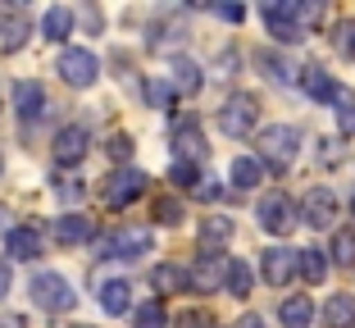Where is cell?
Here are the masks:
<instances>
[{
  "label": "cell",
  "mask_w": 355,
  "mask_h": 328,
  "mask_svg": "<svg viewBox=\"0 0 355 328\" xmlns=\"http://www.w3.org/2000/svg\"><path fill=\"white\" fill-rule=\"evenodd\" d=\"M173 146H178V155H182V164H191V159H205V132H200V123H178V132H173Z\"/></svg>",
  "instance_id": "15"
},
{
  "label": "cell",
  "mask_w": 355,
  "mask_h": 328,
  "mask_svg": "<svg viewBox=\"0 0 355 328\" xmlns=\"http://www.w3.org/2000/svg\"><path fill=\"white\" fill-rule=\"evenodd\" d=\"M296 269L305 274V283H324L328 260H324V251H296Z\"/></svg>",
  "instance_id": "25"
},
{
  "label": "cell",
  "mask_w": 355,
  "mask_h": 328,
  "mask_svg": "<svg viewBox=\"0 0 355 328\" xmlns=\"http://www.w3.org/2000/svg\"><path fill=\"white\" fill-rule=\"evenodd\" d=\"M328 324H333V328H351L355 324V297L337 292V297L328 301Z\"/></svg>",
  "instance_id": "26"
},
{
  "label": "cell",
  "mask_w": 355,
  "mask_h": 328,
  "mask_svg": "<svg viewBox=\"0 0 355 328\" xmlns=\"http://www.w3.org/2000/svg\"><path fill=\"white\" fill-rule=\"evenodd\" d=\"M305 19H314V5H301V0H269L264 5V23L278 42H301Z\"/></svg>",
  "instance_id": "1"
},
{
  "label": "cell",
  "mask_w": 355,
  "mask_h": 328,
  "mask_svg": "<svg viewBox=\"0 0 355 328\" xmlns=\"http://www.w3.org/2000/svg\"><path fill=\"white\" fill-rule=\"evenodd\" d=\"M128 301H132V287H128L123 278H110V283L101 287V306H105V315H123Z\"/></svg>",
  "instance_id": "20"
},
{
  "label": "cell",
  "mask_w": 355,
  "mask_h": 328,
  "mask_svg": "<svg viewBox=\"0 0 355 328\" xmlns=\"http://www.w3.org/2000/svg\"><path fill=\"white\" fill-rule=\"evenodd\" d=\"M255 214H260V228H264V233H273V237H287V233L296 228V223H301V219H296V205L287 201L282 191L264 196V201H260V210H255Z\"/></svg>",
  "instance_id": "7"
},
{
  "label": "cell",
  "mask_w": 355,
  "mask_h": 328,
  "mask_svg": "<svg viewBox=\"0 0 355 328\" xmlns=\"http://www.w3.org/2000/svg\"><path fill=\"white\" fill-rule=\"evenodd\" d=\"M42 105H46L42 83H19L14 87V110H19L23 119H42Z\"/></svg>",
  "instance_id": "19"
},
{
  "label": "cell",
  "mask_w": 355,
  "mask_h": 328,
  "mask_svg": "<svg viewBox=\"0 0 355 328\" xmlns=\"http://www.w3.org/2000/svg\"><path fill=\"white\" fill-rule=\"evenodd\" d=\"M232 237V219H200V242H228Z\"/></svg>",
  "instance_id": "29"
},
{
  "label": "cell",
  "mask_w": 355,
  "mask_h": 328,
  "mask_svg": "<svg viewBox=\"0 0 355 328\" xmlns=\"http://www.w3.org/2000/svg\"><path fill=\"white\" fill-rule=\"evenodd\" d=\"M146 101L155 110H168V105H173V87H168L164 78H150V83H146Z\"/></svg>",
  "instance_id": "30"
},
{
  "label": "cell",
  "mask_w": 355,
  "mask_h": 328,
  "mask_svg": "<svg viewBox=\"0 0 355 328\" xmlns=\"http://www.w3.org/2000/svg\"><path fill=\"white\" fill-rule=\"evenodd\" d=\"M150 283H155L159 292H187V274L178 265H155L150 269Z\"/></svg>",
  "instance_id": "24"
},
{
  "label": "cell",
  "mask_w": 355,
  "mask_h": 328,
  "mask_svg": "<svg viewBox=\"0 0 355 328\" xmlns=\"http://www.w3.org/2000/svg\"><path fill=\"white\" fill-rule=\"evenodd\" d=\"M333 105H337V123H342V132H346V137H355V96L346 92V87H337Z\"/></svg>",
  "instance_id": "28"
},
{
  "label": "cell",
  "mask_w": 355,
  "mask_h": 328,
  "mask_svg": "<svg viewBox=\"0 0 355 328\" xmlns=\"http://www.w3.org/2000/svg\"><path fill=\"white\" fill-rule=\"evenodd\" d=\"M10 292V265H0V297Z\"/></svg>",
  "instance_id": "41"
},
{
  "label": "cell",
  "mask_w": 355,
  "mask_h": 328,
  "mask_svg": "<svg viewBox=\"0 0 355 328\" xmlns=\"http://www.w3.org/2000/svg\"><path fill=\"white\" fill-rule=\"evenodd\" d=\"M42 32L51 37V42H64V37L73 32V10H64V5L46 10V19H42Z\"/></svg>",
  "instance_id": "21"
},
{
  "label": "cell",
  "mask_w": 355,
  "mask_h": 328,
  "mask_svg": "<svg viewBox=\"0 0 355 328\" xmlns=\"http://www.w3.org/2000/svg\"><path fill=\"white\" fill-rule=\"evenodd\" d=\"M223 274H228V260H223L219 251H205L196 260V269L187 274V287H196V292H219V287H223Z\"/></svg>",
  "instance_id": "8"
},
{
  "label": "cell",
  "mask_w": 355,
  "mask_h": 328,
  "mask_svg": "<svg viewBox=\"0 0 355 328\" xmlns=\"http://www.w3.org/2000/svg\"><path fill=\"white\" fill-rule=\"evenodd\" d=\"M178 324H182V328H205V315H196V310H187V315L178 319Z\"/></svg>",
  "instance_id": "39"
},
{
  "label": "cell",
  "mask_w": 355,
  "mask_h": 328,
  "mask_svg": "<svg viewBox=\"0 0 355 328\" xmlns=\"http://www.w3.org/2000/svg\"><path fill=\"white\" fill-rule=\"evenodd\" d=\"M60 78L69 87H92L96 78H101V60H96L92 51H83V46H69V51L60 55Z\"/></svg>",
  "instance_id": "6"
},
{
  "label": "cell",
  "mask_w": 355,
  "mask_h": 328,
  "mask_svg": "<svg viewBox=\"0 0 355 328\" xmlns=\"http://www.w3.org/2000/svg\"><path fill=\"white\" fill-rule=\"evenodd\" d=\"M333 260L337 265H355V233H337L333 237Z\"/></svg>",
  "instance_id": "32"
},
{
  "label": "cell",
  "mask_w": 355,
  "mask_h": 328,
  "mask_svg": "<svg viewBox=\"0 0 355 328\" xmlns=\"http://www.w3.org/2000/svg\"><path fill=\"white\" fill-rule=\"evenodd\" d=\"M173 182H178V187H196V182H200L196 164H182V159H178V164H173Z\"/></svg>",
  "instance_id": "35"
},
{
  "label": "cell",
  "mask_w": 355,
  "mask_h": 328,
  "mask_svg": "<svg viewBox=\"0 0 355 328\" xmlns=\"http://www.w3.org/2000/svg\"><path fill=\"white\" fill-rule=\"evenodd\" d=\"M260 274L269 287H287L296 274V251H287V246H269V251L260 255Z\"/></svg>",
  "instance_id": "9"
},
{
  "label": "cell",
  "mask_w": 355,
  "mask_h": 328,
  "mask_svg": "<svg viewBox=\"0 0 355 328\" xmlns=\"http://www.w3.org/2000/svg\"><path fill=\"white\" fill-rule=\"evenodd\" d=\"M78 328H87V324H78Z\"/></svg>",
  "instance_id": "44"
},
{
  "label": "cell",
  "mask_w": 355,
  "mask_h": 328,
  "mask_svg": "<svg viewBox=\"0 0 355 328\" xmlns=\"http://www.w3.org/2000/svg\"><path fill=\"white\" fill-rule=\"evenodd\" d=\"M223 287H228L232 297H251V265H246V260H228Z\"/></svg>",
  "instance_id": "22"
},
{
  "label": "cell",
  "mask_w": 355,
  "mask_h": 328,
  "mask_svg": "<svg viewBox=\"0 0 355 328\" xmlns=\"http://www.w3.org/2000/svg\"><path fill=\"white\" fill-rule=\"evenodd\" d=\"M5 255L10 260H37L42 255V233L37 228H10L5 233Z\"/></svg>",
  "instance_id": "13"
},
{
  "label": "cell",
  "mask_w": 355,
  "mask_h": 328,
  "mask_svg": "<svg viewBox=\"0 0 355 328\" xmlns=\"http://www.w3.org/2000/svg\"><path fill=\"white\" fill-rule=\"evenodd\" d=\"M255 119H260V101H255L251 92L228 96V105L219 110V128L228 132V137H246V132L255 128Z\"/></svg>",
  "instance_id": "4"
},
{
  "label": "cell",
  "mask_w": 355,
  "mask_h": 328,
  "mask_svg": "<svg viewBox=\"0 0 355 328\" xmlns=\"http://www.w3.org/2000/svg\"><path fill=\"white\" fill-rule=\"evenodd\" d=\"M32 301L42 310H51V315H64V310H73V287H69V278H60V274H37L32 278Z\"/></svg>",
  "instance_id": "3"
},
{
  "label": "cell",
  "mask_w": 355,
  "mask_h": 328,
  "mask_svg": "<svg viewBox=\"0 0 355 328\" xmlns=\"http://www.w3.org/2000/svg\"><path fill=\"white\" fill-rule=\"evenodd\" d=\"M110 155H114V159H128V155H132V137H123V132H119V137L110 141Z\"/></svg>",
  "instance_id": "37"
},
{
  "label": "cell",
  "mask_w": 355,
  "mask_h": 328,
  "mask_svg": "<svg viewBox=\"0 0 355 328\" xmlns=\"http://www.w3.org/2000/svg\"><path fill=\"white\" fill-rule=\"evenodd\" d=\"M141 191H146V173H141V169H123V173H114V178H110L105 201L114 205V210H123V205H132Z\"/></svg>",
  "instance_id": "10"
},
{
  "label": "cell",
  "mask_w": 355,
  "mask_h": 328,
  "mask_svg": "<svg viewBox=\"0 0 355 328\" xmlns=\"http://www.w3.org/2000/svg\"><path fill=\"white\" fill-rule=\"evenodd\" d=\"M237 328H264V324H260V315H246V319H237Z\"/></svg>",
  "instance_id": "42"
},
{
  "label": "cell",
  "mask_w": 355,
  "mask_h": 328,
  "mask_svg": "<svg viewBox=\"0 0 355 328\" xmlns=\"http://www.w3.org/2000/svg\"><path fill=\"white\" fill-rule=\"evenodd\" d=\"M337 51H342L346 60H355V19L337 23Z\"/></svg>",
  "instance_id": "33"
},
{
  "label": "cell",
  "mask_w": 355,
  "mask_h": 328,
  "mask_svg": "<svg viewBox=\"0 0 355 328\" xmlns=\"http://www.w3.org/2000/svg\"><path fill=\"white\" fill-rule=\"evenodd\" d=\"M351 214H355V201H351Z\"/></svg>",
  "instance_id": "43"
},
{
  "label": "cell",
  "mask_w": 355,
  "mask_h": 328,
  "mask_svg": "<svg viewBox=\"0 0 355 328\" xmlns=\"http://www.w3.org/2000/svg\"><path fill=\"white\" fill-rule=\"evenodd\" d=\"M87 146H92V132H87L83 123H69V128H60V137H55V159H60V164H78V159L87 155Z\"/></svg>",
  "instance_id": "12"
},
{
  "label": "cell",
  "mask_w": 355,
  "mask_h": 328,
  "mask_svg": "<svg viewBox=\"0 0 355 328\" xmlns=\"http://www.w3.org/2000/svg\"><path fill=\"white\" fill-rule=\"evenodd\" d=\"M23 42H28V19H19V14H14V19L0 23V51H19Z\"/></svg>",
  "instance_id": "27"
},
{
  "label": "cell",
  "mask_w": 355,
  "mask_h": 328,
  "mask_svg": "<svg viewBox=\"0 0 355 328\" xmlns=\"http://www.w3.org/2000/svg\"><path fill=\"white\" fill-rule=\"evenodd\" d=\"M301 87H305V92H310L314 96V101H333V92H337V83H333V78H328L324 74V69H301Z\"/></svg>",
  "instance_id": "23"
},
{
  "label": "cell",
  "mask_w": 355,
  "mask_h": 328,
  "mask_svg": "<svg viewBox=\"0 0 355 328\" xmlns=\"http://www.w3.org/2000/svg\"><path fill=\"white\" fill-rule=\"evenodd\" d=\"M92 237V219L87 214H64V219H55V242L60 246H78Z\"/></svg>",
  "instance_id": "16"
},
{
  "label": "cell",
  "mask_w": 355,
  "mask_h": 328,
  "mask_svg": "<svg viewBox=\"0 0 355 328\" xmlns=\"http://www.w3.org/2000/svg\"><path fill=\"white\" fill-rule=\"evenodd\" d=\"M155 219L159 223H178L182 219V205H178L173 196H164V201H155Z\"/></svg>",
  "instance_id": "34"
},
{
  "label": "cell",
  "mask_w": 355,
  "mask_h": 328,
  "mask_svg": "<svg viewBox=\"0 0 355 328\" xmlns=\"http://www.w3.org/2000/svg\"><path fill=\"white\" fill-rule=\"evenodd\" d=\"M168 87H173V92H182V96L200 92V64H196V60H187V55L168 60Z\"/></svg>",
  "instance_id": "14"
},
{
  "label": "cell",
  "mask_w": 355,
  "mask_h": 328,
  "mask_svg": "<svg viewBox=\"0 0 355 328\" xmlns=\"http://www.w3.org/2000/svg\"><path fill=\"white\" fill-rule=\"evenodd\" d=\"M164 324H168V315L159 301H146V306L137 310V328H164Z\"/></svg>",
  "instance_id": "31"
},
{
  "label": "cell",
  "mask_w": 355,
  "mask_h": 328,
  "mask_svg": "<svg viewBox=\"0 0 355 328\" xmlns=\"http://www.w3.org/2000/svg\"><path fill=\"white\" fill-rule=\"evenodd\" d=\"M60 191H64V201H78V196H83V187H78V182H64Z\"/></svg>",
  "instance_id": "40"
},
{
  "label": "cell",
  "mask_w": 355,
  "mask_h": 328,
  "mask_svg": "<svg viewBox=\"0 0 355 328\" xmlns=\"http://www.w3.org/2000/svg\"><path fill=\"white\" fill-rule=\"evenodd\" d=\"M264 182V164L255 155H237L232 159V187L237 191H255Z\"/></svg>",
  "instance_id": "17"
},
{
  "label": "cell",
  "mask_w": 355,
  "mask_h": 328,
  "mask_svg": "<svg viewBox=\"0 0 355 328\" xmlns=\"http://www.w3.org/2000/svg\"><path fill=\"white\" fill-rule=\"evenodd\" d=\"M196 191H200V201H219V196H223L219 178H200V182H196Z\"/></svg>",
  "instance_id": "36"
},
{
  "label": "cell",
  "mask_w": 355,
  "mask_h": 328,
  "mask_svg": "<svg viewBox=\"0 0 355 328\" xmlns=\"http://www.w3.org/2000/svg\"><path fill=\"white\" fill-rule=\"evenodd\" d=\"M278 319H282V328H310L314 324V301L310 297H287Z\"/></svg>",
  "instance_id": "18"
},
{
  "label": "cell",
  "mask_w": 355,
  "mask_h": 328,
  "mask_svg": "<svg viewBox=\"0 0 355 328\" xmlns=\"http://www.w3.org/2000/svg\"><path fill=\"white\" fill-rule=\"evenodd\" d=\"M219 19H228V23H241V19H246V10H241V5H219Z\"/></svg>",
  "instance_id": "38"
},
{
  "label": "cell",
  "mask_w": 355,
  "mask_h": 328,
  "mask_svg": "<svg viewBox=\"0 0 355 328\" xmlns=\"http://www.w3.org/2000/svg\"><path fill=\"white\" fill-rule=\"evenodd\" d=\"M301 219L310 223V228H333V219H337V196L328 187H310V196H305V205H301Z\"/></svg>",
  "instance_id": "11"
},
{
  "label": "cell",
  "mask_w": 355,
  "mask_h": 328,
  "mask_svg": "<svg viewBox=\"0 0 355 328\" xmlns=\"http://www.w3.org/2000/svg\"><path fill=\"white\" fill-rule=\"evenodd\" d=\"M150 246H155L150 228H119L114 237H105L101 255L105 260H141V255H150Z\"/></svg>",
  "instance_id": "5"
},
{
  "label": "cell",
  "mask_w": 355,
  "mask_h": 328,
  "mask_svg": "<svg viewBox=\"0 0 355 328\" xmlns=\"http://www.w3.org/2000/svg\"><path fill=\"white\" fill-rule=\"evenodd\" d=\"M260 155L269 159V164H278V169H287L296 155H301V132L287 123H273L260 132Z\"/></svg>",
  "instance_id": "2"
}]
</instances>
